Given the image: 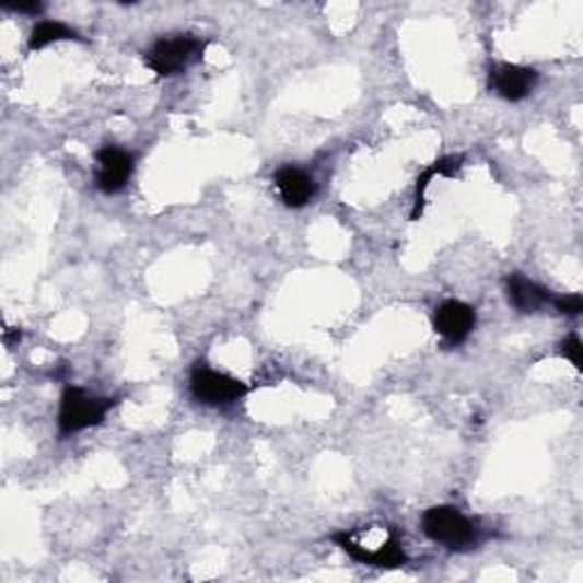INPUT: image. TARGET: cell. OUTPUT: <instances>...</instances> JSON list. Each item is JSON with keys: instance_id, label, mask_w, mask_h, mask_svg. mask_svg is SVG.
<instances>
[{"instance_id": "obj_1", "label": "cell", "mask_w": 583, "mask_h": 583, "mask_svg": "<svg viewBox=\"0 0 583 583\" xmlns=\"http://www.w3.org/2000/svg\"><path fill=\"white\" fill-rule=\"evenodd\" d=\"M333 543H336L342 551H347L355 563H363L370 568L395 570L408 563L406 551L395 532L383 529V526H370L365 532V538L363 534L342 532L333 536Z\"/></svg>"}, {"instance_id": "obj_2", "label": "cell", "mask_w": 583, "mask_h": 583, "mask_svg": "<svg viewBox=\"0 0 583 583\" xmlns=\"http://www.w3.org/2000/svg\"><path fill=\"white\" fill-rule=\"evenodd\" d=\"M422 529L429 540L452 551H465L479 545L481 529L456 506H433L422 517Z\"/></svg>"}, {"instance_id": "obj_3", "label": "cell", "mask_w": 583, "mask_h": 583, "mask_svg": "<svg viewBox=\"0 0 583 583\" xmlns=\"http://www.w3.org/2000/svg\"><path fill=\"white\" fill-rule=\"evenodd\" d=\"M206 46H208L206 39H199L194 35H174L166 39L162 37L147 50L144 62L160 78L178 75L203 58Z\"/></svg>"}, {"instance_id": "obj_4", "label": "cell", "mask_w": 583, "mask_h": 583, "mask_svg": "<svg viewBox=\"0 0 583 583\" xmlns=\"http://www.w3.org/2000/svg\"><path fill=\"white\" fill-rule=\"evenodd\" d=\"M113 406H115L113 399L90 395L88 390H82V387L75 385L67 387L62 393L60 412H58L60 435L67 438L80 431H88L92 427H98Z\"/></svg>"}, {"instance_id": "obj_5", "label": "cell", "mask_w": 583, "mask_h": 583, "mask_svg": "<svg viewBox=\"0 0 583 583\" xmlns=\"http://www.w3.org/2000/svg\"><path fill=\"white\" fill-rule=\"evenodd\" d=\"M189 387H191L194 399L206 404V406H214V408L235 404L237 399H242L248 393V387L244 381H240L231 374H224V372L210 370L206 363H199L197 368L191 370Z\"/></svg>"}, {"instance_id": "obj_6", "label": "cell", "mask_w": 583, "mask_h": 583, "mask_svg": "<svg viewBox=\"0 0 583 583\" xmlns=\"http://www.w3.org/2000/svg\"><path fill=\"white\" fill-rule=\"evenodd\" d=\"M433 328L444 340V345L458 347L471 336V330L477 328V311L465 301L450 299L435 308Z\"/></svg>"}, {"instance_id": "obj_7", "label": "cell", "mask_w": 583, "mask_h": 583, "mask_svg": "<svg viewBox=\"0 0 583 583\" xmlns=\"http://www.w3.org/2000/svg\"><path fill=\"white\" fill-rule=\"evenodd\" d=\"M135 172V158L130 151L107 144L101 151H96V187L113 197L126 189Z\"/></svg>"}, {"instance_id": "obj_8", "label": "cell", "mask_w": 583, "mask_h": 583, "mask_svg": "<svg viewBox=\"0 0 583 583\" xmlns=\"http://www.w3.org/2000/svg\"><path fill=\"white\" fill-rule=\"evenodd\" d=\"M538 85V71L522 65H497L490 69V90L509 103H520Z\"/></svg>"}, {"instance_id": "obj_9", "label": "cell", "mask_w": 583, "mask_h": 583, "mask_svg": "<svg viewBox=\"0 0 583 583\" xmlns=\"http://www.w3.org/2000/svg\"><path fill=\"white\" fill-rule=\"evenodd\" d=\"M273 185L276 189H279L281 201L292 210H301L308 203H313L315 194H317L315 178L292 164L281 166V170L273 174Z\"/></svg>"}, {"instance_id": "obj_10", "label": "cell", "mask_w": 583, "mask_h": 583, "mask_svg": "<svg viewBox=\"0 0 583 583\" xmlns=\"http://www.w3.org/2000/svg\"><path fill=\"white\" fill-rule=\"evenodd\" d=\"M506 296L511 301L513 308L517 313H524V315H532V313H538L543 311L545 305H549L553 301V294L534 283L532 279H526V276L522 273H511L506 279Z\"/></svg>"}, {"instance_id": "obj_11", "label": "cell", "mask_w": 583, "mask_h": 583, "mask_svg": "<svg viewBox=\"0 0 583 583\" xmlns=\"http://www.w3.org/2000/svg\"><path fill=\"white\" fill-rule=\"evenodd\" d=\"M463 164V155H447V158H440L435 160L429 170H424V174L418 178V189H415V206L410 212V219H418L422 217V208H424V194L427 187L431 185V180L435 176H456V172L460 170Z\"/></svg>"}, {"instance_id": "obj_12", "label": "cell", "mask_w": 583, "mask_h": 583, "mask_svg": "<svg viewBox=\"0 0 583 583\" xmlns=\"http://www.w3.org/2000/svg\"><path fill=\"white\" fill-rule=\"evenodd\" d=\"M69 39H80V35L69 27L62 21H39L33 25L31 37H27V50H42L50 44H58V42H69Z\"/></svg>"}, {"instance_id": "obj_13", "label": "cell", "mask_w": 583, "mask_h": 583, "mask_svg": "<svg viewBox=\"0 0 583 583\" xmlns=\"http://www.w3.org/2000/svg\"><path fill=\"white\" fill-rule=\"evenodd\" d=\"M561 355L574 365L576 372L583 370V345L579 340V336H570L561 342Z\"/></svg>"}, {"instance_id": "obj_14", "label": "cell", "mask_w": 583, "mask_h": 583, "mask_svg": "<svg viewBox=\"0 0 583 583\" xmlns=\"http://www.w3.org/2000/svg\"><path fill=\"white\" fill-rule=\"evenodd\" d=\"M553 308H557L559 313L563 315H570V317H576L583 313V299L579 294H561V296H553L551 301Z\"/></svg>"}, {"instance_id": "obj_15", "label": "cell", "mask_w": 583, "mask_h": 583, "mask_svg": "<svg viewBox=\"0 0 583 583\" xmlns=\"http://www.w3.org/2000/svg\"><path fill=\"white\" fill-rule=\"evenodd\" d=\"M3 8L5 10H12V12H21V14H39L42 12V5L39 3H19V5L5 3Z\"/></svg>"}]
</instances>
